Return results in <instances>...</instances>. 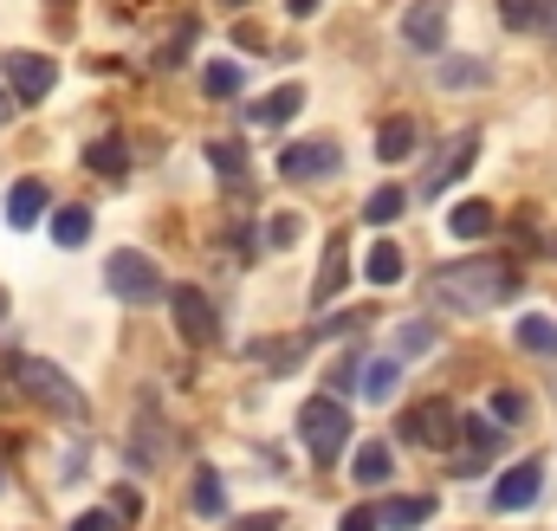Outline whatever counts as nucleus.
Returning a JSON list of instances; mask_svg holds the SVG:
<instances>
[{
  "label": "nucleus",
  "instance_id": "22",
  "mask_svg": "<svg viewBox=\"0 0 557 531\" xmlns=\"http://www.w3.org/2000/svg\"><path fill=\"white\" fill-rule=\"evenodd\" d=\"M344 279H350V260H344V247H331L324 266H318V285H311V305H337V292H344Z\"/></svg>",
  "mask_w": 557,
  "mask_h": 531
},
{
  "label": "nucleus",
  "instance_id": "11",
  "mask_svg": "<svg viewBox=\"0 0 557 531\" xmlns=\"http://www.w3.org/2000/svg\"><path fill=\"white\" fill-rule=\"evenodd\" d=\"M447 20H454V7H447V0H416V7L403 13V39H409L416 52H441Z\"/></svg>",
  "mask_w": 557,
  "mask_h": 531
},
{
  "label": "nucleus",
  "instance_id": "32",
  "mask_svg": "<svg viewBox=\"0 0 557 531\" xmlns=\"http://www.w3.org/2000/svg\"><path fill=\"white\" fill-rule=\"evenodd\" d=\"M525 408H532V402L519 396V390H493V421H506V428H519V421H525Z\"/></svg>",
  "mask_w": 557,
  "mask_h": 531
},
{
  "label": "nucleus",
  "instance_id": "39",
  "mask_svg": "<svg viewBox=\"0 0 557 531\" xmlns=\"http://www.w3.org/2000/svg\"><path fill=\"white\" fill-rule=\"evenodd\" d=\"M234 531H273V519H240Z\"/></svg>",
  "mask_w": 557,
  "mask_h": 531
},
{
  "label": "nucleus",
  "instance_id": "6",
  "mask_svg": "<svg viewBox=\"0 0 557 531\" xmlns=\"http://www.w3.org/2000/svg\"><path fill=\"white\" fill-rule=\"evenodd\" d=\"M169 311H175V331H182L195 350H214L221 318H214V305H208V292H201V285H175V292H169Z\"/></svg>",
  "mask_w": 557,
  "mask_h": 531
},
{
  "label": "nucleus",
  "instance_id": "1",
  "mask_svg": "<svg viewBox=\"0 0 557 531\" xmlns=\"http://www.w3.org/2000/svg\"><path fill=\"white\" fill-rule=\"evenodd\" d=\"M434 298L454 305V311H493V305H512L519 298V272L506 260H454L434 266Z\"/></svg>",
  "mask_w": 557,
  "mask_h": 531
},
{
  "label": "nucleus",
  "instance_id": "34",
  "mask_svg": "<svg viewBox=\"0 0 557 531\" xmlns=\"http://www.w3.org/2000/svg\"><path fill=\"white\" fill-rule=\"evenodd\" d=\"M298 234H305V221H298V214H273V221H267V247H292Z\"/></svg>",
  "mask_w": 557,
  "mask_h": 531
},
{
  "label": "nucleus",
  "instance_id": "19",
  "mask_svg": "<svg viewBox=\"0 0 557 531\" xmlns=\"http://www.w3.org/2000/svg\"><path fill=\"white\" fill-rule=\"evenodd\" d=\"M298 111H305V85H278L273 98H260L247 118H253V124H273V131H278V124H292Z\"/></svg>",
  "mask_w": 557,
  "mask_h": 531
},
{
  "label": "nucleus",
  "instance_id": "33",
  "mask_svg": "<svg viewBox=\"0 0 557 531\" xmlns=\"http://www.w3.org/2000/svg\"><path fill=\"white\" fill-rule=\"evenodd\" d=\"M104 506H111V513L124 519V531H131V526L143 519V493H137V486H111V499H104Z\"/></svg>",
  "mask_w": 557,
  "mask_h": 531
},
{
  "label": "nucleus",
  "instance_id": "21",
  "mask_svg": "<svg viewBox=\"0 0 557 531\" xmlns=\"http://www.w3.org/2000/svg\"><path fill=\"white\" fill-rule=\"evenodd\" d=\"M447 234H454V240H480V234H493V201H460V208L447 214Z\"/></svg>",
  "mask_w": 557,
  "mask_h": 531
},
{
  "label": "nucleus",
  "instance_id": "27",
  "mask_svg": "<svg viewBox=\"0 0 557 531\" xmlns=\"http://www.w3.org/2000/svg\"><path fill=\"white\" fill-rule=\"evenodd\" d=\"M403 208H409L403 188H376V195L363 201V221H370V227H389V221H403Z\"/></svg>",
  "mask_w": 557,
  "mask_h": 531
},
{
  "label": "nucleus",
  "instance_id": "4",
  "mask_svg": "<svg viewBox=\"0 0 557 531\" xmlns=\"http://www.w3.org/2000/svg\"><path fill=\"white\" fill-rule=\"evenodd\" d=\"M104 285L124 298V305H156V298H169V285H162V272H156V260L149 254H111V266H104Z\"/></svg>",
  "mask_w": 557,
  "mask_h": 531
},
{
  "label": "nucleus",
  "instance_id": "38",
  "mask_svg": "<svg viewBox=\"0 0 557 531\" xmlns=\"http://www.w3.org/2000/svg\"><path fill=\"white\" fill-rule=\"evenodd\" d=\"M318 7H324V0H285V13H292V20H311Z\"/></svg>",
  "mask_w": 557,
  "mask_h": 531
},
{
  "label": "nucleus",
  "instance_id": "30",
  "mask_svg": "<svg viewBox=\"0 0 557 531\" xmlns=\"http://www.w3.org/2000/svg\"><path fill=\"white\" fill-rule=\"evenodd\" d=\"M480 78H486V65H480V59H441V85L467 91V85H480Z\"/></svg>",
  "mask_w": 557,
  "mask_h": 531
},
{
  "label": "nucleus",
  "instance_id": "16",
  "mask_svg": "<svg viewBox=\"0 0 557 531\" xmlns=\"http://www.w3.org/2000/svg\"><path fill=\"white\" fill-rule=\"evenodd\" d=\"M389 473H396V454H389L383 441H363L357 460H350V480H357V486H389Z\"/></svg>",
  "mask_w": 557,
  "mask_h": 531
},
{
  "label": "nucleus",
  "instance_id": "15",
  "mask_svg": "<svg viewBox=\"0 0 557 531\" xmlns=\"http://www.w3.org/2000/svg\"><path fill=\"white\" fill-rule=\"evenodd\" d=\"M416 143H421L416 118H383V124H376V156H383V162H409Z\"/></svg>",
  "mask_w": 557,
  "mask_h": 531
},
{
  "label": "nucleus",
  "instance_id": "18",
  "mask_svg": "<svg viewBox=\"0 0 557 531\" xmlns=\"http://www.w3.org/2000/svg\"><path fill=\"white\" fill-rule=\"evenodd\" d=\"M85 169L104 175V182H124V175H131V149H124L117 136H98V143L85 149Z\"/></svg>",
  "mask_w": 557,
  "mask_h": 531
},
{
  "label": "nucleus",
  "instance_id": "31",
  "mask_svg": "<svg viewBox=\"0 0 557 531\" xmlns=\"http://www.w3.org/2000/svg\"><path fill=\"white\" fill-rule=\"evenodd\" d=\"M208 162H214L221 175H240V169H247V149H240L234 136H214V143H208Z\"/></svg>",
  "mask_w": 557,
  "mask_h": 531
},
{
  "label": "nucleus",
  "instance_id": "14",
  "mask_svg": "<svg viewBox=\"0 0 557 531\" xmlns=\"http://www.w3.org/2000/svg\"><path fill=\"white\" fill-rule=\"evenodd\" d=\"M46 221V182H13L7 188V227H39Z\"/></svg>",
  "mask_w": 557,
  "mask_h": 531
},
{
  "label": "nucleus",
  "instance_id": "7",
  "mask_svg": "<svg viewBox=\"0 0 557 531\" xmlns=\"http://www.w3.org/2000/svg\"><path fill=\"white\" fill-rule=\"evenodd\" d=\"M337 143L331 136H305V143H285L278 149V175L285 182H318V175H337Z\"/></svg>",
  "mask_w": 557,
  "mask_h": 531
},
{
  "label": "nucleus",
  "instance_id": "20",
  "mask_svg": "<svg viewBox=\"0 0 557 531\" xmlns=\"http://www.w3.org/2000/svg\"><path fill=\"white\" fill-rule=\"evenodd\" d=\"M403 272H409V260H403L396 240H376V247H370V260H363V279H370V285H403Z\"/></svg>",
  "mask_w": 557,
  "mask_h": 531
},
{
  "label": "nucleus",
  "instance_id": "24",
  "mask_svg": "<svg viewBox=\"0 0 557 531\" xmlns=\"http://www.w3.org/2000/svg\"><path fill=\"white\" fill-rule=\"evenodd\" d=\"M512 337H519V350H532V357H557V324H552V318H539V311H532V318H519V331H512Z\"/></svg>",
  "mask_w": 557,
  "mask_h": 531
},
{
  "label": "nucleus",
  "instance_id": "13",
  "mask_svg": "<svg viewBox=\"0 0 557 531\" xmlns=\"http://www.w3.org/2000/svg\"><path fill=\"white\" fill-rule=\"evenodd\" d=\"M499 20H506L512 33L557 39V0H499Z\"/></svg>",
  "mask_w": 557,
  "mask_h": 531
},
{
  "label": "nucleus",
  "instance_id": "8",
  "mask_svg": "<svg viewBox=\"0 0 557 531\" xmlns=\"http://www.w3.org/2000/svg\"><path fill=\"white\" fill-rule=\"evenodd\" d=\"M473 156H480V131H460L428 169H421V195H447V188L473 169Z\"/></svg>",
  "mask_w": 557,
  "mask_h": 531
},
{
  "label": "nucleus",
  "instance_id": "40",
  "mask_svg": "<svg viewBox=\"0 0 557 531\" xmlns=\"http://www.w3.org/2000/svg\"><path fill=\"white\" fill-rule=\"evenodd\" d=\"M221 7H247V0H221Z\"/></svg>",
  "mask_w": 557,
  "mask_h": 531
},
{
  "label": "nucleus",
  "instance_id": "25",
  "mask_svg": "<svg viewBox=\"0 0 557 531\" xmlns=\"http://www.w3.org/2000/svg\"><path fill=\"white\" fill-rule=\"evenodd\" d=\"M52 240H59V247H85V240H91V208H78V201L59 208V214H52Z\"/></svg>",
  "mask_w": 557,
  "mask_h": 531
},
{
  "label": "nucleus",
  "instance_id": "3",
  "mask_svg": "<svg viewBox=\"0 0 557 531\" xmlns=\"http://www.w3.org/2000/svg\"><path fill=\"white\" fill-rule=\"evenodd\" d=\"M298 434H305V447H311V460H337L344 447H350V408L337 396H311L298 408Z\"/></svg>",
  "mask_w": 557,
  "mask_h": 531
},
{
  "label": "nucleus",
  "instance_id": "41",
  "mask_svg": "<svg viewBox=\"0 0 557 531\" xmlns=\"http://www.w3.org/2000/svg\"><path fill=\"white\" fill-rule=\"evenodd\" d=\"M0 311H7V298H0Z\"/></svg>",
  "mask_w": 557,
  "mask_h": 531
},
{
  "label": "nucleus",
  "instance_id": "26",
  "mask_svg": "<svg viewBox=\"0 0 557 531\" xmlns=\"http://www.w3.org/2000/svg\"><path fill=\"white\" fill-rule=\"evenodd\" d=\"M195 519H227V493H221V473L214 467L195 473Z\"/></svg>",
  "mask_w": 557,
  "mask_h": 531
},
{
  "label": "nucleus",
  "instance_id": "35",
  "mask_svg": "<svg viewBox=\"0 0 557 531\" xmlns=\"http://www.w3.org/2000/svg\"><path fill=\"white\" fill-rule=\"evenodd\" d=\"M337 531H383V506H357V513H344V526Z\"/></svg>",
  "mask_w": 557,
  "mask_h": 531
},
{
  "label": "nucleus",
  "instance_id": "37",
  "mask_svg": "<svg viewBox=\"0 0 557 531\" xmlns=\"http://www.w3.org/2000/svg\"><path fill=\"white\" fill-rule=\"evenodd\" d=\"M72 531H124V519H117L111 506H98V513H85V519H78Z\"/></svg>",
  "mask_w": 557,
  "mask_h": 531
},
{
  "label": "nucleus",
  "instance_id": "9",
  "mask_svg": "<svg viewBox=\"0 0 557 531\" xmlns=\"http://www.w3.org/2000/svg\"><path fill=\"white\" fill-rule=\"evenodd\" d=\"M7 85H13V98H20V104H39V98H52L59 65H52L46 52H13V59H7Z\"/></svg>",
  "mask_w": 557,
  "mask_h": 531
},
{
  "label": "nucleus",
  "instance_id": "10",
  "mask_svg": "<svg viewBox=\"0 0 557 531\" xmlns=\"http://www.w3.org/2000/svg\"><path fill=\"white\" fill-rule=\"evenodd\" d=\"M539 493H545V467H539V460H519V467L499 473V486H493V513H525Z\"/></svg>",
  "mask_w": 557,
  "mask_h": 531
},
{
  "label": "nucleus",
  "instance_id": "17",
  "mask_svg": "<svg viewBox=\"0 0 557 531\" xmlns=\"http://www.w3.org/2000/svg\"><path fill=\"white\" fill-rule=\"evenodd\" d=\"M428 513H434L428 493H396V499H383V526L389 531H421L428 526Z\"/></svg>",
  "mask_w": 557,
  "mask_h": 531
},
{
  "label": "nucleus",
  "instance_id": "36",
  "mask_svg": "<svg viewBox=\"0 0 557 531\" xmlns=\"http://www.w3.org/2000/svg\"><path fill=\"white\" fill-rule=\"evenodd\" d=\"M188 39H195V20H182V33L162 46V65H182V59H188Z\"/></svg>",
  "mask_w": 557,
  "mask_h": 531
},
{
  "label": "nucleus",
  "instance_id": "42",
  "mask_svg": "<svg viewBox=\"0 0 557 531\" xmlns=\"http://www.w3.org/2000/svg\"><path fill=\"white\" fill-rule=\"evenodd\" d=\"M0 118H7V104H0Z\"/></svg>",
  "mask_w": 557,
  "mask_h": 531
},
{
  "label": "nucleus",
  "instance_id": "12",
  "mask_svg": "<svg viewBox=\"0 0 557 531\" xmlns=\"http://www.w3.org/2000/svg\"><path fill=\"white\" fill-rule=\"evenodd\" d=\"M499 441H506V421H486V415H467V428H460V473H473L486 454H499Z\"/></svg>",
  "mask_w": 557,
  "mask_h": 531
},
{
  "label": "nucleus",
  "instance_id": "5",
  "mask_svg": "<svg viewBox=\"0 0 557 531\" xmlns=\"http://www.w3.org/2000/svg\"><path fill=\"white\" fill-rule=\"evenodd\" d=\"M460 428H467V415H460L454 402H441V396L416 402V408L403 415V441H416V447H454Z\"/></svg>",
  "mask_w": 557,
  "mask_h": 531
},
{
  "label": "nucleus",
  "instance_id": "28",
  "mask_svg": "<svg viewBox=\"0 0 557 531\" xmlns=\"http://www.w3.org/2000/svg\"><path fill=\"white\" fill-rule=\"evenodd\" d=\"M201 85H208V98H234V91L247 85V72H240L234 59H214V65L201 72Z\"/></svg>",
  "mask_w": 557,
  "mask_h": 531
},
{
  "label": "nucleus",
  "instance_id": "29",
  "mask_svg": "<svg viewBox=\"0 0 557 531\" xmlns=\"http://www.w3.org/2000/svg\"><path fill=\"white\" fill-rule=\"evenodd\" d=\"M434 344H441V331H434L428 318H416V324L396 331V350H403V357H421V350H434Z\"/></svg>",
  "mask_w": 557,
  "mask_h": 531
},
{
  "label": "nucleus",
  "instance_id": "23",
  "mask_svg": "<svg viewBox=\"0 0 557 531\" xmlns=\"http://www.w3.org/2000/svg\"><path fill=\"white\" fill-rule=\"evenodd\" d=\"M403 390V357H376L370 370H363V396L370 402H389Z\"/></svg>",
  "mask_w": 557,
  "mask_h": 531
},
{
  "label": "nucleus",
  "instance_id": "2",
  "mask_svg": "<svg viewBox=\"0 0 557 531\" xmlns=\"http://www.w3.org/2000/svg\"><path fill=\"white\" fill-rule=\"evenodd\" d=\"M7 383H13L20 396H33L39 408H52V415H72V421H85V415H91V408H85V390H78L59 363H46V357L13 350V357H7Z\"/></svg>",
  "mask_w": 557,
  "mask_h": 531
}]
</instances>
